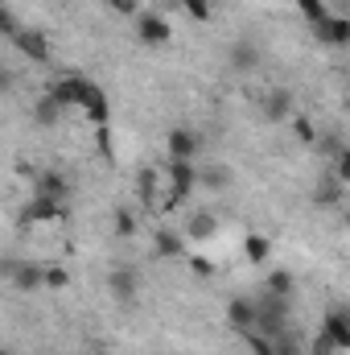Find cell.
<instances>
[{
	"label": "cell",
	"mask_w": 350,
	"mask_h": 355,
	"mask_svg": "<svg viewBox=\"0 0 350 355\" xmlns=\"http://www.w3.org/2000/svg\"><path fill=\"white\" fill-rule=\"evenodd\" d=\"M157 252H165V257H177V252H181V240H177L174 232H161V236H157Z\"/></svg>",
	"instance_id": "cell-22"
},
{
	"label": "cell",
	"mask_w": 350,
	"mask_h": 355,
	"mask_svg": "<svg viewBox=\"0 0 350 355\" xmlns=\"http://www.w3.org/2000/svg\"><path fill=\"white\" fill-rule=\"evenodd\" d=\"M116 12H136V0H107Z\"/></svg>",
	"instance_id": "cell-30"
},
{
	"label": "cell",
	"mask_w": 350,
	"mask_h": 355,
	"mask_svg": "<svg viewBox=\"0 0 350 355\" xmlns=\"http://www.w3.org/2000/svg\"><path fill=\"white\" fill-rule=\"evenodd\" d=\"M62 215V202H54V198H42V194H33V202H29V219L33 223H54Z\"/></svg>",
	"instance_id": "cell-11"
},
{
	"label": "cell",
	"mask_w": 350,
	"mask_h": 355,
	"mask_svg": "<svg viewBox=\"0 0 350 355\" xmlns=\"http://www.w3.org/2000/svg\"><path fill=\"white\" fill-rule=\"evenodd\" d=\"M338 186H342L338 174H326L322 178V186H317V202H334V198H338Z\"/></svg>",
	"instance_id": "cell-18"
},
{
	"label": "cell",
	"mask_w": 350,
	"mask_h": 355,
	"mask_svg": "<svg viewBox=\"0 0 350 355\" xmlns=\"http://www.w3.org/2000/svg\"><path fill=\"white\" fill-rule=\"evenodd\" d=\"M111 293H116L120 302H132V297H136V277H132L128 268L111 272Z\"/></svg>",
	"instance_id": "cell-14"
},
{
	"label": "cell",
	"mask_w": 350,
	"mask_h": 355,
	"mask_svg": "<svg viewBox=\"0 0 350 355\" xmlns=\"http://www.w3.org/2000/svg\"><path fill=\"white\" fill-rule=\"evenodd\" d=\"M83 91H87V79H83V75H62V79H54L50 95H54L62 107H79V103H83Z\"/></svg>",
	"instance_id": "cell-2"
},
{
	"label": "cell",
	"mask_w": 350,
	"mask_h": 355,
	"mask_svg": "<svg viewBox=\"0 0 350 355\" xmlns=\"http://www.w3.org/2000/svg\"><path fill=\"white\" fill-rule=\"evenodd\" d=\"M322 331L334 339V347H350V310H330Z\"/></svg>",
	"instance_id": "cell-7"
},
{
	"label": "cell",
	"mask_w": 350,
	"mask_h": 355,
	"mask_svg": "<svg viewBox=\"0 0 350 355\" xmlns=\"http://www.w3.org/2000/svg\"><path fill=\"white\" fill-rule=\"evenodd\" d=\"M116 232H120V236H132V232H136V219H132L128 211H116Z\"/></svg>",
	"instance_id": "cell-24"
},
{
	"label": "cell",
	"mask_w": 350,
	"mask_h": 355,
	"mask_svg": "<svg viewBox=\"0 0 350 355\" xmlns=\"http://www.w3.org/2000/svg\"><path fill=\"white\" fill-rule=\"evenodd\" d=\"M256 62H260V50L256 46H248V42L231 46V67L235 71H256Z\"/></svg>",
	"instance_id": "cell-13"
},
{
	"label": "cell",
	"mask_w": 350,
	"mask_h": 355,
	"mask_svg": "<svg viewBox=\"0 0 350 355\" xmlns=\"http://www.w3.org/2000/svg\"><path fill=\"white\" fill-rule=\"evenodd\" d=\"M190 236H194V240H210V236H214V215L198 211V215L190 219Z\"/></svg>",
	"instance_id": "cell-15"
},
{
	"label": "cell",
	"mask_w": 350,
	"mask_h": 355,
	"mask_svg": "<svg viewBox=\"0 0 350 355\" xmlns=\"http://www.w3.org/2000/svg\"><path fill=\"white\" fill-rule=\"evenodd\" d=\"M174 4H185V0H174Z\"/></svg>",
	"instance_id": "cell-32"
},
{
	"label": "cell",
	"mask_w": 350,
	"mask_h": 355,
	"mask_svg": "<svg viewBox=\"0 0 350 355\" xmlns=\"http://www.w3.org/2000/svg\"><path fill=\"white\" fill-rule=\"evenodd\" d=\"M334 352H338V347H334V339H330V335L322 331V335L313 339V352H309V355H334Z\"/></svg>",
	"instance_id": "cell-25"
},
{
	"label": "cell",
	"mask_w": 350,
	"mask_h": 355,
	"mask_svg": "<svg viewBox=\"0 0 350 355\" xmlns=\"http://www.w3.org/2000/svg\"><path fill=\"white\" fill-rule=\"evenodd\" d=\"M165 186H169V194L161 198V207H174L181 202L194 186H198V170H194V162H169V170H165Z\"/></svg>",
	"instance_id": "cell-1"
},
{
	"label": "cell",
	"mask_w": 350,
	"mask_h": 355,
	"mask_svg": "<svg viewBox=\"0 0 350 355\" xmlns=\"http://www.w3.org/2000/svg\"><path fill=\"white\" fill-rule=\"evenodd\" d=\"M79 107L87 112L91 124H99V128L107 124V95L95 87V83H87V91H83V103H79Z\"/></svg>",
	"instance_id": "cell-5"
},
{
	"label": "cell",
	"mask_w": 350,
	"mask_h": 355,
	"mask_svg": "<svg viewBox=\"0 0 350 355\" xmlns=\"http://www.w3.org/2000/svg\"><path fill=\"white\" fill-rule=\"evenodd\" d=\"M185 8H190V17H198V21L210 17V4H206V0H185Z\"/></svg>",
	"instance_id": "cell-27"
},
{
	"label": "cell",
	"mask_w": 350,
	"mask_h": 355,
	"mask_svg": "<svg viewBox=\"0 0 350 355\" xmlns=\"http://www.w3.org/2000/svg\"><path fill=\"white\" fill-rule=\"evenodd\" d=\"M62 112H66V107H62V103H58L54 95H46V99L37 103V124H54V120H58Z\"/></svg>",
	"instance_id": "cell-16"
},
{
	"label": "cell",
	"mask_w": 350,
	"mask_h": 355,
	"mask_svg": "<svg viewBox=\"0 0 350 355\" xmlns=\"http://www.w3.org/2000/svg\"><path fill=\"white\" fill-rule=\"evenodd\" d=\"M297 8H301V12H305V17H309V21H313V25H317V21H322V17H330V12H326V4H322V0H297Z\"/></svg>",
	"instance_id": "cell-21"
},
{
	"label": "cell",
	"mask_w": 350,
	"mask_h": 355,
	"mask_svg": "<svg viewBox=\"0 0 350 355\" xmlns=\"http://www.w3.org/2000/svg\"><path fill=\"white\" fill-rule=\"evenodd\" d=\"M66 190H71V186H66V178H62V174H42V178H37V194H42V198L66 202Z\"/></svg>",
	"instance_id": "cell-12"
},
{
	"label": "cell",
	"mask_w": 350,
	"mask_h": 355,
	"mask_svg": "<svg viewBox=\"0 0 350 355\" xmlns=\"http://www.w3.org/2000/svg\"><path fill=\"white\" fill-rule=\"evenodd\" d=\"M8 268H12V265H8ZM12 272H17V285H21V289H33V285H42V281H46V272H42V268H33V265L12 268Z\"/></svg>",
	"instance_id": "cell-17"
},
{
	"label": "cell",
	"mask_w": 350,
	"mask_h": 355,
	"mask_svg": "<svg viewBox=\"0 0 350 355\" xmlns=\"http://www.w3.org/2000/svg\"><path fill=\"white\" fill-rule=\"evenodd\" d=\"M293 112V95L284 87H276V91H268V99H264V116L268 120H284Z\"/></svg>",
	"instance_id": "cell-10"
},
{
	"label": "cell",
	"mask_w": 350,
	"mask_h": 355,
	"mask_svg": "<svg viewBox=\"0 0 350 355\" xmlns=\"http://www.w3.org/2000/svg\"><path fill=\"white\" fill-rule=\"evenodd\" d=\"M293 128H297V137H301L305 145H313V124H309V120H297Z\"/></svg>",
	"instance_id": "cell-29"
},
{
	"label": "cell",
	"mask_w": 350,
	"mask_h": 355,
	"mask_svg": "<svg viewBox=\"0 0 350 355\" xmlns=\"http://www.w3.org/2000/svg\"><path fill=\"white\" fill-rule=\"evenodd\" d=\"M194 272H202V277H206V272H210V261H202V257H194Z\"/></svg>",
	"instance_id": "cell-31"
},
{
	"label": "cell",
	"mask_w": 350,
	"mask_h": 355,
	"mask_svg": "<svg viewBox=\"0 0 350 355\" xmlns=\"http://www.w3.org/2000/svg\"><path fill=\"white\" fill-rule=\"evenodd\" d=\"M165 145H169V153H174L177 162H194V153H198V137L185 132V128H174Z\"/></svg>",
	"instance_id": "cell-8"
},
{
	"label": "cell",
	"mask_w": 350,
	"mask_h": 355,
	"mask_svg": "<svg viewBox=\"0 0 350 355\" xmlns=\"http://www.w3.org/2000/svg\"><path fill=\"white\" fill-rule=\"evenodd\" d=\"M136 33L145 46H165L169 42V21L165 17H153V12H140L136 17Z\"/></svg>",
	"instance_id": "cell-3"
},
{
	"label": "cell",
	"mask_w": 350,
	"mask_h": 355,
	"mask_svg": "<svg viewBox=\"0 0 350 355\" xmlns=\"http://www.w3.org/2000/svg\"><path fill=\"white\" fill-rule=\"evenodd\" d=\"M17 46H21V54L33 58V62H46V58H50V42H46V33H37V29H21Z\"/></svg>",
	"instance_id": "cell-6"
},
{
	"label": "cell",
	"mask_w": 350,
	"mask_h": 355,
	"mask_svg": "<svg viewBox=\"0 0 350 355\" xmlns=\"http://www.w3.org/2000/svg\"><path fill=\"white\" fill-rule=\"evenodd\" d=\"M248 343H252V352H256V355H276V347H272V339H268V335H252Z\"/></svg>",
	"instance_id": "cell-26"
},
{
	"label": "cell",
	"mask_w": 350,
	"mask_h": 355,
	"mask_svg": "<svg viewBox=\"0 0 350 355\" xmlns=\"http://www.w3.org/2000/svg\"><path fill=\"white\" fill-rule=\"evenodd\" d=\"M334 174H338L342 186H350V149H342V153L334 157Z\"/></svg>",
	"instance_id": "cell-23"
},
{
	"label": "cell",
	"mask_w": 350,
	"mask_h": 355,
	"mask_svg": "<svg viewBox=\"0 0 350 355\" xmlns=\"http://www.w3.org/2000/svg\"><path fill=\"white\" fill-rule=\"evenodd\" d=\"M313 33H317V42H326V46H350V21L342 17H322L317 25H313Z\"/></svg>",
	"instance_id": "cell-4"
},
{
	"label": "cell",
	"mask_w": 350,
	"mask_h": 355,
	"mask_svg": "<svg viewBox=\"0 0 350 355\" xmlns=\"http://www.w3.org/2000/svg\"><path fill=\"white\" fill-rule=\"evenodd\" d=\"M288 289H293V281H288V272H280V268H276V272L268 277V293H280V297H288Z\"/></svg>",
	"instance_id": "cell-19"
},
{
	"label": "cell",
	"mask_w": 350,
	"mask_h": 355,
	"mask_svg": "<svg viewBox=\"0 0 350 355\" xmlns=\"http://www.w3.org/2000/svg\"><path fill=\"white\" fill-rule=\"evenodd\" d=\"M248 261H268V240L264 236H248Z\"/></svg>",
	"instance_id": "cell-20"
},
{
	"label": "cell",
	"mask_w": 350,
	"mask_h": 355,
	"mask_svg": "<svg viewBox=\"0 0 350 355\" xmlns=\"http://www.w3.org/2000/svg\"><path fill=\"white\" fill-rule=\"evenodd\" d=\"M46 285L62 289V285H66V268H46Z\"/></svg>",
	"instance_id": "cell-28"
},
{
	"label": "cell",
	"mask_w": 350,
	"mask_h": 355,
	"mask_svg": "<svg viewBox=\"0 0 350 355\" xmlns=\"http://www.w3.org/2000/svg\"><path fill=\"white\" fill-rule=\"evenodd\" d=\"M227 318H231V327H239V331H252V327H260V310L252 306V302H231V310H227Z\"/></svg>",
	"instance_id": "cell-9"
}]
</instances>
